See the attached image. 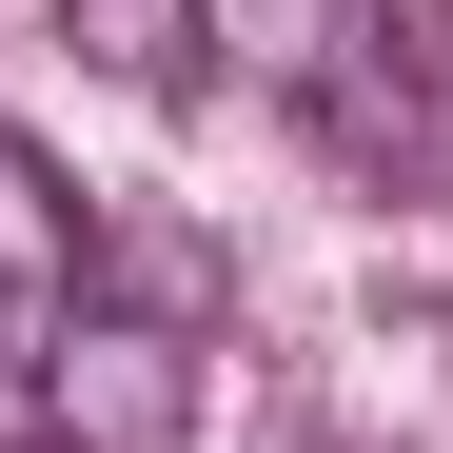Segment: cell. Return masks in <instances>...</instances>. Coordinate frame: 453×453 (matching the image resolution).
<instances>
[{
    "instance_id": "1",
    "label": "cell",
    "mask_w": 453,
    "mask_h": 453,
    "mask_svg": "<svg viewBox=\"0 0 453 453\" xmlns=\"http://www.w3.org/2000/svg\"><path fill=\"white\" fill-rule=\"evenodd\" d=\"M217 40H237L257 80L335 138V158L434 178V99H414V59H395V20H374V0H217Z\"/></svg>"
},
{
    "instance_id": "2",
    "label": "cell",
    "mask_w": 453,
    "mask_h": 453,
    "mask_svg": "<svg viewBox=\"0 0 453 453\" xmlns=\"http://www.w3.org/2000/svg\"><path fill=\"white\" fill-rule=\"evenodd\" d=\"M40 453H197V335L178 316H59Z\"/></svg>"
},
{
    "instance_id": "3",
    "label": "cell",
    "mask_w": 453,
    "mask_h": 453,
    "mask_svg": "<svg viewBox=\"0 0 453 453\" xmlns=\"http://www.w3.org/2000/svg\"><path fill=\"white\" fill-rule=\"evenodd\" d=\"M80 197H59V158H40V138H0V316H20V335H59V316H80Z\"/></svg>"
},
{
    "instance_id": "4",
    "label": "cell",
    "mask_w": 453,
    "mask_h": 453,
    "mask_svg": "<svg viewBox=\"0 0 453 453\" xmlns=\"http://www.w3.org/2000/svg\"><path fill=\"white\" fill-rule=\"evenodd\" d=\"M59 40H80L119 99H197V59H217V0H59Z\"/></svg>"
},
{
    "instance_id": "5",
    "label": "cell",
    "mask_w": 453,
    "mask_h": 453,
    "mask_svg": "<svg viewBox=\"0 0 453 453\" xmlns=\"http://www.w3.org/2000/svg\"><path fill=\"white\" fill-rule=\"evenodd\" d=\"M40 355H59V335H20V316H0V453L40 434Z\"/></svg>"
}]
</instances>
